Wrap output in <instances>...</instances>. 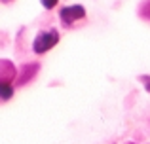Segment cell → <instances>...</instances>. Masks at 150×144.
Masks as SVG:
<instances>
[{
	"instance_id": "6da1fadb",
	"label": "cell",
	"mask_w": 150,
	"mask_h": 144,
	"mask_svg": "<svg viewBox=\"0 0 150 144\" xmlns=\"http://www.w3.org/2000/svg\"><path fill=\"white\" fill-rule=\"evenodd\" d=\"M61 36H59V30L57 29H44L34 36L33 40V51L36 55H44V53L51 51L55 46L59 44Z\"/></svg>"
},
{
	"instance_id": "7a4b0ae2",
	"label": "cell",
	"mask_w": 150,
	"mask_h": 144,
	"mask_svg": "<svg viewBox=\"0 0 150 144\" xmlns=\"http://www.w3.org/2000/svg\"><path fill=\"white\" fill-rule=\"evenodd\" d=\"M86 17V8L82 4H69V6H63L59 10V19L65 27H72L74 23L82 21Z\"/></svg>"
},
{
	"instance_id": "3957f363",
	"label": "cell",
	"mask_w": 150,
	"mask_h": 144,
	"mask_svg": "<svg viewBox=\"0 0 150 144\" xmlns=\"http://www.w3.org/2000/svg\"><path fill=\"white\" fill-rule=\"evenodd\" d=\"M38 70H40V65H38V63H27V65H23L21 70L17 72V78H15V85L21 87V85L29 84V81L38 74Z\"/></svg>"
},
{
	"instance_id": "277c9868",
	"label": "cell",
	"mask_w": 150,
	"mask_h": 144,
	"mask_svg": "<svg viewBox=\"0 0 150 144\" xmlns=\"http://www.w3.org/2000/svg\"><path fill=\"white\" fill-rule=\"evenodd\" d=\"M17 78V68L10 59H0V84H13Z\"/></svg>"
},
{
	"instance_id": "5b68a950",
	"label": "cell",
	"mask_w": 150,
	"mask_h": 144,
	"mask_svg": "<svg viewBox=\"0 0 150 144\" xmlns=\"http://www.w3.org/2000/svg\"><path fill=\"white\" fill-rule=\"evenodd\" d=\"M15 93L13 84H0V103H8Z\"/></svg>"
},
{
	"instance_id": "8992f818",
	"label": "cell",
	"mask_w": 150,
	"mask_h": 144,
	"mask_svg": "<svg viewBox=\"0 0 150 144\" xmlns=\"http://www.w3.org/2000/svg\"><path fill=\"white\" fill-rule=\"evenodd\" d=\"M139 15L143 19H148L150 21V0H144L143 4H141V8H139Z\"/></svg>"
},
{
	"instance_id": "52a82bcc",
	"label": "cell",
	"mask_w": 150,
	"mask_h": 144,
	"mask_svg": "<svg viewBox=\"0 0 150 144\" xmlns=\"http://www.w3.org/2000/svg\"><path fill=\"white\" fill-rule=\"evenodd\" d=\"M42 8L44 10H55V6L59 4V0H40Z\"/></svg>"
},
{
	"instance_id": "ba28073f",
	"label": "cell",
	"mask_w": 150,
	"mask_h": 144,
	"mask_svg": "<svg viewBox=\"0 0 150 144\" xmlns=\"http://www.w3.org/2000/svg\"><path fill=\"white\" fill-rule=\"evenodd\" d=\"M139 80H141V84L144 85V89H146V91L150 93V76H148V74H141Z\"/></svg>"
},
{
	"instance_id": "9c48e42d",
	"label": "cell",
	"mask_w": 150,
	"mask_h": 144,
	"mask_svg": "<svg viewBox=\"0 0 150 144\" xmlns=\"http://www.w3.org/2000/svg\"><path fill=\"white\" fill-rule=\"evenodd\" d=\"M0 2H4V4H10V2H13V0H0Z\"/></svg>"
},
{
	"instance_id": "30bf717a",
	"label": "cell",
	"mask_w": 150,
	"mask_h": 144,
	"mask_svg": "<svg viewBox=\"0 0 150 144\" xmlns=\"http://www.w3.org/2000/svg\"><path fill=\"white\" fill-rule=\"evenodd\" d=\"M131 144H133V142H131Z\"/></svg>"
}]
</instances>
